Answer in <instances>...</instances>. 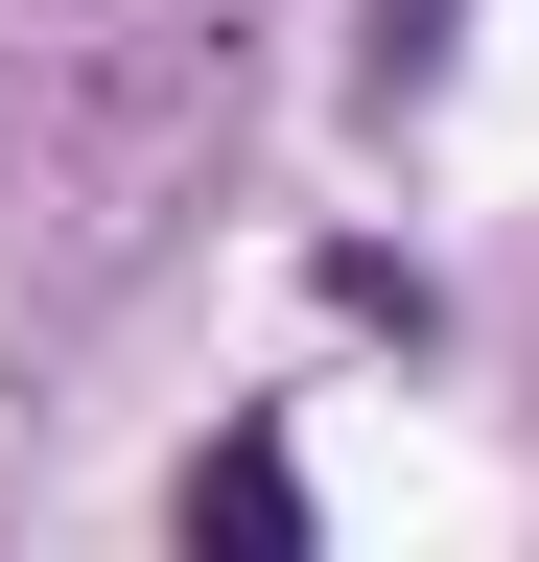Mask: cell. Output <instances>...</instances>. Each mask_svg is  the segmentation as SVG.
Instances as JSON below:
<instances>
[{"mask_svg": "<svg viewBox=\"0 0 539 562\" xmlns=\"http://www.w3.org/2000/svg\"><path fill=\"white\" fill-rule=\"evenodd\" d=\"M188 562H305V446L282 422H235V446L188 469Z\"/></svg>", "mask_w": 539, "mask_h": 562, "instance_id": "cell-1", "label": "cell"}]
</instances>
